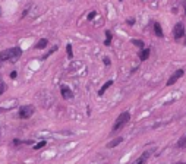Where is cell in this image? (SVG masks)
Returning <instances> with one entry per match:
<instances>
[{"mask_svg":"<svg viewBox=\"0 0 186 164\" xmlns=\"http://www.w3.org/2000/svg\"><path fill=\"white\" fill-rule=\"evenodd\" d=\"M22 56V49L21 47H12V49H6L0 53V63L1 62H16Z\"/></svg>","mask_w":186,"mask_h":164,"instance_id":"obj_1","label":"cell"},{"mask_svg":"<svg viewBox=\"0 0 186 164\" xmlns=\"http://www.w3.org/2000/svg\"><path fill=\"white\" fill-rule=\"evenodd\" d=\"M129 120H131V113H129V111H123V113H120L119 117L116 119V122H114V125H113L111 133H116L117 130L123 129L128 123H129Z\"/></svg>","mask_w":186,"mask_h":164,"instance_id":"obj_2","label":"cell"},{"mask_svg":"<svg viewBox=\"0 0 186 164\" xmlns=\"http://www.w3.org/2000/svg\"><path fill=\"white\" fill-rule=\"evenodd\" d=\"M34 111H35V109H34V106H22L21 109H19V119H30L32 114H34Z\"/></svg>","mask_w":186,"mask_h":164,"instance_id":"obj_3","label":"cell"},{"mask_svg":"<svg viewBox=\"0 0 186 164\" xmlns=\"http://www.w3.org/2000/svg\"><path fill=\"white\" fill-rule=\"evenodd\" d=\"M173 37L176 40H180L182 37H185V25L182 22H177L173 28Z\"/></svg>","mask_w":186,"mask_h":164,"instance_id":"obj_4","label":"cell"},{"mask_svg":"<svg viewBox=\"0 0 186 164\" xmlns=\"http://www.w3.org/2000/svg\"><path fill=\"white\" fill-rule=\"evenodd\" d=\"M183 75H185V71H183V69H177V71H176V72H174L169 78V81H167V84H166V85H167V87H170V85L176 84V82H177V81H179V79H180Z\"/></svg>","mask_w":186,"mask_h":164,"instance_id":"obj_5","label":"cell"},{"mask_svg":"<svg viewBox=\"0 0 186 164\" xmlns=\"http://www.w3.org/2000/svg\"><path fill=\"white\" fill-rule=\"evenodd\" d=\"M60 92H62V97H63L65 100H70V98L73 97V94H72V91H70V88L66 87V85H62V87H60Z\"/></svg>","mask_w":186,"mask_h":164,"instance_id":"obj_6","label":"cell"},{"mask_svg":"<svg viewBox=\"0 0 186 164\" xmlns=\"http://www.w3.org/2000/svg\"><path fill=\"white\" fill-rule=\"evenodd\" d=\"M150 53H151V49H150V47L142 49V50L139 51V60H141V62H145V60L150 57Z\"/></svg>","mask_w":186,"mask_h":164,"instance_id":"obj_7","label":"cell"},{"mask_svg":"<svg viewBox=\"0 0 186 164\" xmlns=\"http://www.w3.org/2000/svg\"><path fill=\"white\" fill-rule=\"evenodd\" d=\"M154 32H155V35L158 37V38H163V37H164L163 28H161V25H160L158 22H154Z\"/></svg>","mask_w":186,"mask_h":164,"instance_id":"obj_8","label":"cell"},{"mask_svg":"<svg viewBox=\"0 0 186 164\" xmlns=\"http://www.w3.org/2000/svg\"><path fill=\"white\" fill-rule=\"evenodd\" d=\"M148 157H150V152H144V154H142L139 158H136L132 164H145L147 163V160H148Z\"/></svg>","mask_w":186,"mask_h":164,"instance_id":"obj_9","label":"cell"},{"mask_svg":"<svg viewBox=\"0 0 186 164\" xmlns=\"http://www.w3.org/2000/svg\"><path fill=\"white\" fill-rule=\"evenodd\" d=\"M111 85H113V81H107V82H106V84L103 85L101 88L98 90V95H100V97H103V95H104V92L107 91V90H108V88H110Z\"/></svg>","mask_w":186,"mask_h":164,"instance_id":"obj_10","label":"cell"},{"mask_svg":"<svg viewBox=\"0 0 186 164\" xmlns=\"http://www.w3.org/2000/svg\"><path fill=\"white\" fill-rule=\"evenodd\" d=\"M47 44H49V40H47V38H41V40L35 44V49L43 50V49H46V47H47Z\"/></svg>","mask_w":186,"mask_h":164,"instance_id":"obj_11","label":"cell"},{"mask_svg":"<svg viewBox=\"0 0 186 164\" xmlns=\"http://www.w3.org/2000/svg\"><path fill=\"white\" fill-rule=\"evenodd\" d=\"M120 142H123V138H122V136H119L116 139H113L111 142H108V144H107V148H114V146H117Z\"/></svg>","mask_w":186,"mask_h":164,"instance_id":"obj_12","label":"cell"},{"mask_svg":"<svg viewBox=\"0 0 186 164\" xmlns=\"http://www.w3.org/2000/svg\"><path fill=\"white\" fill-rule=\"evenodd\" d=\"M131 43H132L134 46H136V47H139L141 50H142V49H145V44H144V41H142V40H132Z\"/></svg>","mask_w":186,"mask_h":164,"instance_id":"obj_13","label":"cell"},{"mask_svg":"<svg viewBox=\"0 0 186 164\" xmlns=\"http://www.w3.org/2000/svg\"><path fill=\"white\" fill-rule=\"evenodd\" d=\"M111 38H113L111 32H110V31H106V41H104V44H106V46H110V44H111Z\"/></svg>","mask_w":186,"mask_h":164,"instance_id":"obj_14","label":"cell"},{"mask_svg":"<svg viewBox=\"0 0 186 164\" xmlns=\"http://www.w3.org/2000/svg\"><path fill=\"white\" fill-rule=\"evenodd\" d=\"M177 146H179V148H186V135H183V136L177 141Z\"/></svg>","mask_w":186,"mask_h":164,"instance_id":"obj_15","label":"cell"},{"mask_svg":"<svg viewBox=\"0 0 186 164\" xmlns=\"http://www.w3.org/2000/svg\"><path fill=\"white\" fill-rule=\"evenodd\" d=\"M57 49H59V47H57V46H53V47H51V50H50V51H47V53H46V54L43 56V57H41V59H43V60H44V59H47V57H49V56H50L51 53H54V51H56V50H57Z\"/></svg>","mask_w":186,"mask_h":164,"instance_id":"obj_16","label":"cell"},{"mask_svg":"<svg viewBox=\"0 0 186 164\" xmlns=\"http://www.w3.org/2000/svg\"><path fill=\"white\" fill-rule=\"evenodd\" d=\"M66 53H68L69 59H72V57H73V50H72V46H70V44L66 46Z\"/></svg>","mask_w":186,"mask_h":164,"instance_id":"obj_17","label":"cell"},{"mask_svg":"<svg viewBox=\"0 0 186 164\" xmlns=\"http://www.w3.org/2000/svg\"><path fill=\"white\" fill-rule=\"evenodd\" d=\"M95 16H97V12H95V10H92V12H89V13H88L86 19H88V21H92V19L95 18Z\"/></svg>","mask_w":186,"mask_h":164,"instance_id":"obj_18","label":"cell"},{"mask_svg":"<svg viewBox=\"0 0 186 164\" xmlns=\"http://www.w3.org/2000/svg\"><path fill=\"white\" fill-rule=\"evenodd\" d=\"M46 144H47L46 141H41V142H38L37 145H34V149H41L43 146H46Z\"/></svg>","mask_w":186,"mask_h":164,"instance_id":"obj_19","label":"cell"},{"mask_svg":"<svg viewBox=\"0 0 186 164\" xmlns=\"http://www.w3.org/2000/svg\"><path fill=\"white\" fill-rule=\"evenodd\" d=\"M4 90H6V85H4V84H3V82L0 81V95H1V94L4 92Z\"/></svg>","mask_w":186,"mask_h":164,"instance_id":"obj_20","label":"cell"},{"mask_svg":"<svg viewBox=\"0 0 186 164\" xmlns=\"http://www.w3.org/2000/svg\"><path fill=\"white\" fill-rule=\"evenodd\" d=\"M126 24H128L129 26H132V25L135 24V18H129V19H128V21H126Z\"/></svg>","mask_w":186,"mask_h":164,"instance_id":"obj_21","label":"cell"},{"mask_svg":"<svg viewBox=\"0 0 186 164\" xmlns=\"http://www.w3.org/2000/svg\"><path fill=\"white\" fill-rule=\"evenodd\" d=\"M104 65H107V66L110 65V59L108 57H104Z\"/></svg>","mask_w":186,"mask_h":164,"instance_id":"obj_22","label":"cell"},{"mask_svg":"<svg viewBox=\"0 0 186 164\" xmlns=\"http://www.w3.org/2000/svg\"><path fill=\"white\" fill-rule=\"evenodd\" d=\"M10 78H12V79H15V78H16V72H12V73H10Z\"/></svg>","mask_w":186,"mask_h":164,"instance_id":"obj_23","label":"cell"},{"mask_svg":"<svg viewBox=\"0 0 186 164\" xmlns=\"http://www.w3.org/2000/svg\"><path fill=\"white\" fill-rule=\"evenodd\" d=\"M19 144H21V141H19V139H15V141H13V145H19Z\"/></svg>","mask_w":186,"mask_h":164,"instance_id":"obj_24","label":"cell"},{"mask_svg":"<svg viewBox=\"0 0 186 164\" xmlns=\"http://www.w3.org/2000/svg\"><path fill=\"white\" fill-rule=\"evenodd\" d=\"M183 9H185V13H186V0L183 1Z\"/></svg>","mask_w":186,"mask_h":164,"instance_id":"obj_25","label":"cell"},{"mask_svg":"<svg viewBox=\"0 0 186 164\" xmlns=\"http://www.w3.org/2000/svg\"><path fill=\"white\" fill-rule=\"evenodd\" d=\"M0 16H1V9H0Z\"/></svg>","mask_w":186,"mask_h":164,"instance_id":"obj_26","label":"cell"},{"mask_svg":"<svg viewBox=\"0 0 186 164\" xmlns=\"http://www.w3.org/2000/svg\"><path fill=\"white\" fill-rule=\"evenodd\" d=\"M177 164H186V163H177Z\"/></svg>","mask_w":186,"mask_h":164,"instance_id":"obj_27","label":"cell"},{"mask_svg":"<svg viewBox=\"0 0 186 164\" xmlns=\"http://www.w3.org/2000/svg\"><path fill=\"white\" fill-rule=\"evenodd\" d=\"M185 44H186V38H185Z\"/></svg>","mask_w":186,"mask_h":164,"instance_id":"obj_28","label":"cell"},{"mask_svg":"<svg viewBox=\"0 0 186 164\" xmlns=\"http://www.w3.org/2000/svg\"><path fill=\"white\" fill-rule=\"evenodd\" d=\"M119 1H123V0H119Z\"/></svg>","mask_w":186,"mask_h":164,"instance_id":"obj_29","label":"cell"}]
</instances>
